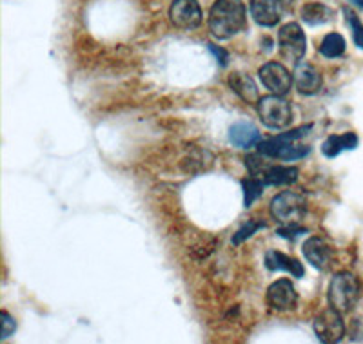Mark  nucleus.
Instances as JSON below:
<instances>
[{"label": "nucleus", "instance_id": "obj_1", "mask_svg": "<svg viewBox=\"0 0 363 344\" xmlns=\"http://www.w3.org/2000/svg\"><path fill=\"white\" fill-rule=\"evenodd\" d=\"M247 11L242 0H216L209 11V29L220 40L235 37L245 28Z\"/></svg>", "mask_w": 363, "mask_h": 344}, {"label": "nucleus", "instance_id": "obj_2", "mask_svg": "<svg viewBox=\"0 0 363 344\" xmlns=\"http://www.w3.org/2000/svg\"><path fill=\"white\" fill-rule=\"evenodd\" d=\"M313 125H306V127H298L294 131L281 132V134L274 136V138H269L265 142L258 144V152H262L264 156L269 158H280V160L294 161L300 160L303 156H307L311 152V147H303V145H294L296 139H300L301 136H306L311 131Z\"/></svg>", "mask_w": 363, "mask_h": 344}, {"label": "nucleus", "instance_id": "obj_3", "mask_svg": "<svg viewBox=\"0 0 363 344\" xmlns=\"http://www.w3.org/2000/svg\"><path fill=\"white\" fill-rule=\"evenodd\" d=\"M359 299V281L351 272H340L329 285V304L342 314L351 311Z\"/></svg>", "mask_w": 363, "mask_h": 344}, {"label": "nucleus", "instance_id": "obj_4", "mask_svg": "<svg viewBox=\"0 0 363 344\" xmlns=\"http://www.w3.org/2000/svg\"><path fill=\"white\" fill-rule=\"evenodd\" d=\"M307 212L306 197L293 190H284L271 201V214L284 225H296Z\"/></svg>", "mask_w": 363, "mask_h": 344}, {"label": "nucleus", "instance_id": "obj_5", "mask_svg": "<svg viewBox=\"0 0 363 344\" xmlns=\"http://www.w3.org/2000/svg\"><path fill=\"white\" fill-rule=\"evenodd\" d=\"M258 115L269 129H284L293 120V109L287 100L278 95H271L258 100Z\"/></svg>", "mask_w": 363, "mask_h": 344}, {"label": "nucleus", "instance_id": "obj_6", "mask_svg": "<svg viewBox=\"0 0 363 344\" xmlns=\"http://www.w3.org/2000/svg\"><path fill=\"white\" fill-rule=\"evenodd\" d=\"M278 47H280V55L285 60H291L294 64L306 57L307 51V38L303 29L296 22H289L280 29L278 33Z\"/></svg>", "mask_w": 363, "mask_h": 344}, {"label": "nucleus", "instance_id": "obj_7", "mask_svg": "<svg viewBox=\"0 0 363 344\" xmlns=\"http://www.w3.org/2000/svg\"><path fill=\"white\" fill-rule=\"evenodd\" d=\"M314 333L322 343L333 344L340 343L345 336V324L342 319V311L336 308H327L314 321Z\"/></svg>", "mask_w": 363, "mask_h": 344}, {"label": "nucleus", "instance_id": "obj_8", "mask_svg": "<svg viewBox=\"0 0 363 344\" xmlns=\"http://www.w3.org/2000/svg\"><path fill=\"white\" fill-rule=\"evenodd\" d=\"M169 17L178 29L193 31L202 24V8L199 0H173Z\"/></svg>", "mask_w": 363, "mask_h": 344}, {"label": "nucleus", "instance_id": "obj_9", "mask_svg": "<svg viewBox=\"0 0 363 344\" xmlns=\"http://www.w3.org/2000/svg\"><path fill=\"white\" fill-rule=\"evenodd\" d=\"M258 74H260L262 84L271 91L272 95L278 96L287 95L294 82L291 73L287 71V67H284L278 62H267V64H264L260 67V71H258Z\"/></svg>", "mask_w": 363, "mask_h": 344}, {"label": "nucleus", "instance_id": "obj_10", "mask_svg": "<svg viewBox=\"0 0 363 344\" xmlns=\"http://www.w3.org/2000/svg\"><path fill=\"white\" fill-rule=\"evenodd\" d=\"M267 304L277 311H289L296 308L298 292L289 279H278L269 287Z\"/></svg>", "mask_w": 363, "mask_h": 344}, {"label": "nucleus", "instance_id": "obj_11", "mask_svg": "<svg viewBox=\"0 0 363 344\" xmlns=\"http://www.w3.org/2000/svg\"><path fill=\"white\" fill-rule=\"evenodd\" d=\"M293 80L301 95H316L318 91L322 89V74L309 62H298L294 67Z\"/></svg>", "mask_w": 363, "mask_h": 344}, {"label": "nucleus", "instance_id": "obj_12", "mask_svg": "<svg viewBox=\"0 0 363 344\" xmlns=\"http://www.w3.org/2000/svg\"><path fill=\"white\" fill-rule=\"evenodd\" d=\"M281 2L280 0H252L251 15L256 24L272 28L277 25L281 18Z\"/></svg>", "mask_w": 363, "mask_h": 344}, {"label": "nucleus", "instance_id": "obj_13", "mask_svg": "<svg viewBox=\"0 0 363 344\" xmlns=\"http://www.w3.org/2000/svg\"><path fill=\"white\" fill-rule=\"evenodd\" d=\"M303 256H306V259L314 268L323 270L330 261V248L325 243V239L313 236V238H309L303 243Z\"/></svg>", "mask_w": 363, "mask_h": 344}, {"label": "nucleus", "instance_id": "obj_14", "mask_svg": "<svg viewBox=\"0 0 363 344\" xmlns=\"http://www.w3.org/2000/svg\"><path fill=\"white\" fill-rule=\"evenodd\" d=\"M265 267L272 272H289L294 277H301V275H303V265H301L298 259L281 254L278 250H269L267 254H265Z\"/></svg>", "mask_w": 363, "mask_h": 344}, {"label": "nucleus", "instance_id": "obj_15", "mask_svg": "<svg viewBox=\"0 0 363 344\" xmlns=\"http://www.w3.org/2000/svg\"><path fill=\"white\" fill-rule=\"evenodd\" d=\"M229 139H231V144L235 147L249 149L252 145L260 144V132H258V129L252 123L238 122L229 131Z\"/></svg>", "mask_w": 363, "mask_h": 344}, {"label": "nucleus", "instance_id": "obj_16", "mask_svg": "<svg viewBox=\"0 0 363 344\" xmlns=\"http://www.w3.org/2000/svg\"><path fill=\"white\" fill-rule=\"evenodd\" d=\"M229 87L235 91L240 98L247 103H258L260 95H258V87H256L255 80L244 73H233L229 76Z\"/></svg>", "mask_w": 363, "mask_h": 344}, {"label": "nucleus", "instance_id": "obj_17", "mask_svg": "<svg viewBox=\"0 0 363 344\" xmlns=\"http://www.w3.org/2000/svg\"><path fill=\"white\" fill-rule=\"evenodd\" d=\"M358 147V136L354 132H345V134L329 136L322 144V152L327 158H336L343 151H354Z\"/></svg>", "mask_w": 363, "mask_h": 344}, {"label": "nucleus", "instance_id": "obj_18", "mask_svg": "<svg viewBox=\"0 0 363 344\" xmlns=\"http://www.w3.org/2000/svg\"><path fill=\"white\" fill-rule=\"evenodd\" d=\"M265 185H291L298 180V168L296 167H284V165H272L262 174Z\"/></svg>", "mask_w": 363, "mask_h": 344}, {"label": "nucleus", "instance_id": "obj_19", "mask_svg": "<svg viewBox=\"0 0 363 344\" xmlns=\"http://www.w3.org/2000/svg\"><path fill=\"white\" fill-rule=\"evenodd\" d=\"M330 15H333V11L322 2H309L301 8V18L311 25L325 24L330 21Z\"/></svg>", "mask_w": 363, "mask_h": 344}, {"label": "nucleus", "instance_id": "obj_20", "mask_svg": "<svg viewBox=\"0 0 363 344\" xmlns=\"http://www.w3.org/2000/svg\"><path fill=\"white\" fill-rule=\"evenodd\" d=\"M343 51H345V38L340 33H329L320 45V53L325 58H338L342 57Z\"/></svg>", "mask_w": 363, "mask_h": 344}, {"label": "nucleus", "instance_id": "obj_21", "mask_svg": "<svg viewBox=\"0 0 363 344\" xmlns=\"http://www.w3.org/2000/svg\"><path fill=\"white\" fill-rule=\"evenodd\" d=\"M242 187H244V205L251 207L264 194L265 183L260 180H255V178H249V180L242 181Z\"/></svg>", "mask_w": 363, "mask_h": 344}, {"label": "nucleus", "instance_id": "obj_22", "mask_svg": "<svg viewBox=\"0 0 363 344\" xmlns=\"http://www.w3.org/2000/svg\"><path fill=\"white\" fill-rule=\"evenodd\" d=\"M343 15H345L347 24H349V28H351V31H352V40H354V44L358 45L359 50H363V24H362V21H359L358 15H356L354 11H351L349 8H343Z\"/></svg>", "mask_w": 363, "mask_h": 344}, {"label": "nucleus", "instance_id": "obj_23", "mask_svg": "<svg viewBox=\"0 0 363 344\" xmlns=\"http://www.w3.org/2000/svg\"><path fill=\"white\" fill-rule=\"evenodd\" d=\"M265 229V223L264 222H256V219H251V222L245 223L242 229H238V232L233 236V245H240V243H244L245 239H249L252 234H256L258 230Z\"/></svg>", "mask_w": 363, "mask_h": 344}, {"label": "nucleus", "instance_id": "obj_24", "mask_svg": "<svg viewBox=\"0 0 363 344\" xmlns=\"http://www.w3.org/2000/svg\"><path fill=\"white\" fill-rule=\"evenodd\" d=\"M262 156H264V154L260 152V154H251V156H247V158H245V165L249 167L251 174H264V172L269 168V165L265 164Z\"/></svg>", "mask_w": 363, "mask_h": 344}, {"label": "nucleus", "instance_id": "obj_25", "mask_svg": "<svg viewBox=\"0 0 363 344\" xmlns=\"http://www.w3.org/2000/svg\"><path fill=\"white\" fill-rule=\"evenodd\" d=\"M0 323H2V332H0L2 333V336H0L2 339H8V337L17 330V323H15V319L9 316L8 311H2V314H0Z\"/></svg>", "mask_w": 363, "mask_h": 344}, {"label": "nucleus", "instance_id": "obj_26", "mask_svg": "<svg viewBox=\"0 0 363 344\" xmlns=\"http://www.w3.org/2000/svg\"><path fill=\"white\" fill-rule=\"evenodd\" d=\"M278 234H280L281 238H285V239H294V238H298V236H301V234H307V230L301 229V227H296V225H285L278 230Z\"/></svg>", "mask_w": 363, "mask_h": 344}, {"label": "nucleus", "instance_id": "obj_27", "mask_svg": "<svg viewBox=\"0 0 363 344\" xmlns=\"http://www.w3.org/2000/svg\"><path fill=\"white\" fill-rule=\"evenodd\" d=\"M209 51L215 55L216 58H218L220 66H223V67L227 66V62H229V53H227L225 50H222V47H216L215 44H209Z\"/></svg>", "mask_w": 363, "mask_h": 344}, {"label": "nucleus", "instance_id": "obj_28", "mask_svg": "<svg viewBox=\"0 0 363 344\" xmlns=\"http://www.w3.org/2000/svg\"><path fill=\"white\" fill-rule=\"evenodd\" d=\"M280 2H281V6H291L294 0H280Z\"/></svg>", "mask_w": 363, "mask_h": 344}, {"label": "nucleus", "instance_id": "obj_29", "mask_svg": "<svg viewBox=\"0 0 363 344\" xmlns=\"http://www.w3.org/2000/svg\"><path fill=\"white\" fill-rule=\"evenodd\" d=\"M352 4H356V6H362L363 8V0H351Z\"/></svg>", "mask_w": 363, "mask_h": 344}]
</instances>
